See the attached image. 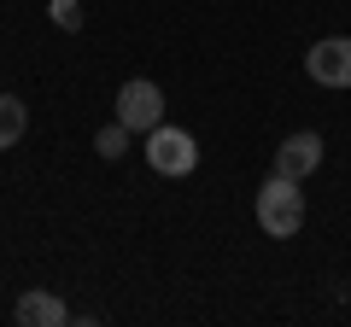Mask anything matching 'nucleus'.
Returning a JSON list of instances; mask_svg holds the SVG:
<instances>
[{
	"instance_id": "nucleus-5",
	"label": "nucleus",
	"mask_w": 351,
	"mask_h": 327,
	"mask_svg": "<svg viewBox=\"0 0 351 327\" xmlns=\"http://www.w3.org/2000/svg\"><path fill=\"white\" fill-rule=\"evenodd\" d=\"M322 164V135H311V129H299V135H287L276 146V176H287V181H304Z\"/></svg>"
},
{
	"instance_id": "nucleus-4",
	"label": "nucleus",
	"mask_w": 351,
	"mask_h": 327,
	"mask_svg": "<svg viewBox=\"0 0 351 327\" xmlns=\"http://www.w3.org/2000/svg\"><path fill=\"white\" fill-rule=\"evenodd\" d=\"M304 70L322 82V88H351V36H328L304 53Z\"/></svg>"
},
{
	"instance_id": "nucleus-2",
	"label": "nucleus",
	"mask_w": 351,
	"mask_h": 327,
	"mask_svg": "<svg viewBox=\"0 0 351 327\" xmlns=\"http://www.w3.org/2000/svg\"><path fill=\"white\" fill-rule=\"evenodd\" d=\"M141 152H147V164L158 170V176H193V170H199V146H193V135H188V129H170V123L152 129Z\"/></svg>"
},
{
	"instance_id": "nucleus-6",
	"label": "nucleus",
	"mask_w": 351,
	"mask_h": 327,
	"mask_svg": "<svg viewBox=\"0 0 351 327\" xmlns=\"http://www.w3.org/2000/svg\"><path fill=\"white\" fill-rule=\"evenodd\" d=\"M12 315H18V327H59V322H71V310H64L53 292H24V298L12 304Z\"/></svg>"
},
{
	"instance_id": "nucleus-1",
	"label": "nucleus",
	"mask_w": 351,
	"mask_h": 327,
	"mask_svg": "<svg viewBox=\"0 0 351 327\" xmlns=\"http://www.w3.org/2000/svg\"><path fill=\"white\" fill-rule=\"evenodd\" d=\"M258 228H263V234H276V239H293L304 228V193H299V181L269 176L258 187Z\"/></svg>"
},
{
	"instance_id": "nucleus-7",
	"label": "nucleus",
	"mask_w": 351,
	"mask_h": 327,
	"mask_svg": "<svg viewBox=\"0 0 351 327\" xmlns=\"http://www.w3.org/2000/svg\"><path fill=\"white\" fill-rule=\"evenodd\" d=\"M24 129H29V112H24V100L0 94V152H6V146H18V140H24Z\"/></svg>"
},
{
	"instance_id": "nucleus-9",
	"label": "nucleus",
	"mask_w": 351,
	"mask_h": 327,
	"mask_svg": "<svg viewBox=\"0 0 351 327\" xmlns=\"http://www.w3.org/2000/svg\"><path fill=\"white\" fill-rule=\"evenodd\" d=\"M47 12H53L59 29H82V6H76V0H47Z\"/></svg>"
},
{
	"instance_id": "nucleus-3",
	"label": "nucleus",
	"mask_w": 351,
	"mask_h": 327,
	"mask_svg": "<svg viewBox=\"0 0 351 327\" xmlns=\"http://www.w3.org/2000/svg\"><path fill=\"white\" fill-rule=\"evenodd\" d=\"M117 123L135 129V135H152L164 123V94L158 82H123L117 88Z\"/></svg>"
},
{
	"instance_id": "nucleus-8",
	"label": "nucleus",
	"mask_w": 351,
	"mask_h": 327,
	"mask_svg": "<svg viewBox=\"0 0 351 327\" xmlns=\"http://www.w3.org/2000/svg\"><path fill=\"white\" fill-rule=\"evenodd\" d=\"M129 135H135V129H123V123L100 129V135H94V152H100V158H123V152H129Z\"/></svg>"
}]
</instances>
